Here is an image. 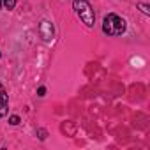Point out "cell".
I'll use <instances>...</instances> for the list:
<instances>
[{"instance_id": "1", "label": "cell", "mask_w": 150, "mask_h": 150, "mask_svg": "<svg viewBox=\"0 0 150 150\" xmlns=\"http://www.w3.org/2000/svg\"><path fill=\"white\" fill-rule=\"evenodd\" d=\"M103 30L108 35H122L125 32V21L117 14H108L103 21Z\"/></svg>"}, {"instance_id": "2", "label": "cell", "mask_w": 150, "mask_h": 150, "mask_svg": "<svg viewBox=\"0 0 150 150\" xmlns=\"http://www.w3.org/2000/svg\"><path fill=\"white\" fill-rule=\"evenodd\" d=\"M72 6H74V9H76L78 16L81 18V21H83L87 27H94L96 14H94L92 6L87 2V0H72Z\"/></svg>"}, {"instance_id": "3", "label": "cell", "mask_w": 150, "mask_h": 150, "mask_svg": "<svg viewBox=\"0 0 150 150\" xmlns=\"http://www.w3.org/2000/svg\"><path fill=\"white\" fill-rule=\"evenodd\" d=\"M7 108H9V97H7V92L4 90V87L0 85V117L7 115Z\"/></svg>"}, {"instance_id": "4", "label": "cell", "mask_w": 150, "mask_h": 150, "mask_svg": "<svg viewBox=\"0 0 150 150\" xmlns=\"http://www.w3.org/2000/svg\"><path fill=\"white\" fill-rule=\"evenodd\" d=\"M39 30H41V35H42V39H51L53 37V25L50 23V21H41V25H39Z\"/></svg>"}, {"instance_id": "5", "label": "cell", "mask_w": 150, "mask_h": 150, "mask_svg": "<svg viewBox=\"0 0 150 150\" xmlns=\"http://www.w3.org/2000/svg\"><path fill=\"white\" fill-rule=\"evenodd\" d=\"M2 4H4L7 9H14V6H16V0H2Z\"/></svg>"}, {"instance_id": "6", "label": "cell", "mask_w": 150, "mask_h": 150, "mask_svg": "<svg viewBox=\"0 0 150 150\" xmlns=\"http://www.w3.org/2000/svg\"><path fill=\"white\" fill-rule=\"evenodd\" d=\"M9 124H13V125H18V124H20V117H18V115H13V117L9 118Z\"/></svg>"}, {"instance_id": "7", "label": "cell", "mask_w": 150, "mask_h": 150, "mask_svg": "<svg viewBox=\"0 0 150 150\" xmlns=\"http://www.w3.org/2000/svg\"><path fill=\"white\" fill-rule=\"evenodd\" d=\"M139 9H141V11H143L145 14H150V11H148V7H146L145 4H139Z\"/></svg>"}, {"instance_id": "8", "label": "cell", "mask_w": 150, "mask_h": 150, "mask_svg": "<svg viewBox=\"0 0 150 150\" xmlns=\"http://www.w3.org/2000/svg\"><path fill=\"white\" fill-rule=\"evenodd\" d=\"M37 94H39V96H44V94H46V88H44V87H41V88L37 90Z\"/></svg>"}, {"instance_id": "9", "label": "cell", "mask_w": 150, "mask_h": 150, "mask_svg": "<svg viewBox=\"0 0 150 150\" xmlns=\"http://www.w3.org/2000/svg\"><path fill=\"white\" fill-rule=\"evenodd\" d=\"M0 7H2V0H0Z\"/></svg>"}]
</instances>
